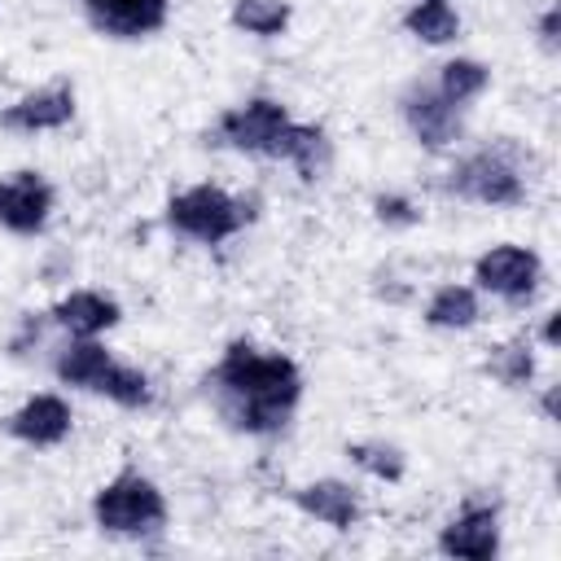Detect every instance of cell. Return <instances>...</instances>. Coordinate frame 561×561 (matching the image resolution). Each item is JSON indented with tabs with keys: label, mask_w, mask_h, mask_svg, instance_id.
Listing matches in <instances>:
<instances>
[{
	"label": "cell",
	"mask_w": 561,
	"mask_h": 561,
	"mask_svg": "<svg viewBox=\"0 0 561 561\" xmlns=\"http://www.w3.org/2000/svg\"><path fill=\"white\" fill-rule=\"evenodd\" d=\"M53 206L48 184L35 171H13L9 180H0V224L13 232H35L44 228Z\"/></svg>",
	"instance_id": "obj_7"
},
{
	"label": "cell",
	"mask_w": 561,
	"mask_h": 561,
	"mask_svg": "<svg viewBox=\"0 0 561 561\" xmlns=\"http://www.w3.org/2000/svg\"><path fill=\"white\" fill-rule=\"evenodd\" d=\"M408 123L425 145H447L456 136V105L443 92H416L408 96Z\"/></svg>",
	"instance_id": "obj_13"
},
{
	"label": "cell",
	"mask_w": 561,
	"mask_h": 561,
	"mask_svg": "<svg viewBox=\"0 0 561 561\" xmlns=\"http://www.w3.org/2000/svg\"><path fill=\"white\" fill-rule=\"evenodd\" d=\"M101 394H110V399H118L123 408H136V403H145L149 399V381L136 373V368H118V364H110L105 368V377H101V386H96Z\"/></svg>",
	"instance_id": "obj_21"
},
{
	"label": "cell",
	"mask_w": 561,
	"mask_h": 561,
	"mask_svg": "<svg viewBox=\"0 0 561 561\" xmlns=\"http://www.w3.org/2000/svg\"><path fill=\"white\" fill-rule=\"evenodd\" d=\"M557 333H561V320L552 316V320H548V329H543V337H548V342H557Z\"/></svg>",
	"instance_id": "obj_26"
},
{
	"label": "cell",
	"mask_w": 561,
	"mask_h": 561,
	"mask_svg": "<svg viewBox=\"0 0 561 561\" xmlns=\"http://www.w3.org/2000/svg\"><path fill=\"white\" fill-rule=\"evenodd\" d=\"M215 381L224 390L228 416L237 425H245V430H259V434L285 425V412L302 394V377H298L294 359H285V355H259L250 342H232L228 346Z\"/></svg>",
	"instance_id": "obj_1"
},
{
	"label": "cell",
	"mask_w": 561,
	"mask_h": 561,
	"mask_svg": "<svg viewBox=\"0 0 561 561\" xmlns=\"http://www.w3.org/2000/svg\"><path fill=\"white\" fill-rule=\"evenodd\" d=\"M543 39L557 44V9H548V18H543Z\"/></svg>",
	"instance_id": "obj_25"
},
{
	"label": "cell",
	"mask_w": 561,
	"mask_h": 561,
	"mask_svg": "<svg viewBox=\"0 0 561 561\" xmlns=\"http://www.w3.org/2000/svg\"><path fill=\"white\" fill-rule=\"evenodd\" d=\"M9 430H13L22 443H35V447L61 443L66 430H70V408H66L57 394H35L31 403H22V408L9 416Z\"/></svg>",
	"instance_id": "obj_9"
},
{
	"label": "cell",
	"mask_w": 561,
	"mask_h": 561,
	"mask_svg": "<svg viewBox=\"0 0 561 561\" xmlns=\"http://www.w3.org/2000/svg\"><path fill=\"white\" fill-rule=\"evenodd\" d=\"M70 114H75V92L66 83H57V88H44L35 96H22L4 114V123L9 127H26V131H44V127H61Z\"/></svg>",
	"instance_id": "obj_12"
},
{
	"label": "cell",
	"mask_w": 561,
	"mask_h": 561,
	"mask_svg": "<svg viewBox=\"0 0 561 561\" xmlns=\"http://www.w3.org/2000/svg\"><path fill=\"white\" fill-rule=\"evenodd\" d=\"M83 9L101 31L123 39L149 35L167 22V0H83Z\"/></svg>",
	"instance_id": "obj_8"
},
{
	"label": "cell",
	"mask_w": 561,
	"mask_h": 561,
	"mask_svg": "<svg viewBox=\"0 0 561 561\" xmlns=\"http://www.w3.org/2000/svg\"><path fill=\"white\" fill-rule=\"evenodd\" d=\"M539 280V259L522 245H495L478 259V285L500 298H526Z\"/></svg>",
	"instance_id": "obj_6"
},
{
	"label": "cell",
	"mask_w": 561,
	"mask_h": 561,
	"mask_svg": "<svg viewBox=\"0 0 561 561\" xmlns=\"http://www.w3.org/2000/svg\"><path fill=\"white\" fill-rule=\"evenodd\" d=\"M110 364H114V359L105 355V346H96V342H79V346H70V351L57 359V377L70 381V386H88V390H96Z\"/></svg>",
	"instance_id": "obj_16"
},
{
	"label": "cell",
	"mask_w": 561,
	"mask_h": 561,
	"mask_svg": "<svg viewBox=\"0 0 561 561\" xmlns=\"http://www.w3.org/2000/svg\"><path fill=\"white\" fill-rule=\"evenodd\" d=\"M456 13L443 4V0H421L412 13H408V31L412 35H421L425 44H447L451 35H456Z\"/></svg>",
	"instance_id": "obj_19"
},
{
	"label": "cell",
	"mask_w": 561,
	"mask_h": 561,
	"mask_svg": "<svg viewBox=\"0 0 561 561\" xmlns=\"http://www.w3.org/2000/svg\"><path fill=\"white\" fill-rule=\"evenodd\" d=\"M267 153L289 158V162L302 171V180H320V175L329 171V140H324V131H320V127H298V123H285V127H280V136L272 140V149H267Z\"/></svg>",
	"instance_id": "obj_11"
},
{
	"label": "cell",
	"mask_w": 561,
	"mask_h": 561,
	"mask_svg": "<svg viewBox=\"0 0 561 561\" xmlns=\"http://www.w3.org/2000/svg\"><path fill=\"white\" fill-rule=\"evenodd\" d=\"M482 88H486V66H478V61H447V66H443V88H438V92H443L451 105L478 96Z\"/></svg>",
	"instance_id": "obj_20"
},
{
	"label": "cell",
	"mask_w": 561,
	"mask_h": 561,
	"mask_svg": "<svg viewBox=\"0 0 561 561\" xmlns=\"http://www.w3.org/2000/svg\"><path fill=\"white\" fill-rule=\"evenodd\" d=\"M438 543H443V552H451V557L486 561V557H495V548H500V522H495L491 508H469V513H460V517L443 530Z\"/></svg>",
	"instance_id": "obj_10"
},
{
	"label": "cell",
	"mask_w": 561,
	"mask_h": 561,
	"mask_svg": "<svg viewBox=\"0 0 561 561\" xmlns=\"http://www.w3.org/2000/svg\"><path fill=\"white\" fill-rule=\"evenodd\" d=\"M298 504H302L311 517L329 522L333 530H346V526L359 517V504H355L351 486H342V482H311V486L298 491Z\"/></svg>",
	"instance_id": "obj_15"
},
{
	"label": "cell",
	"mask_w": 561,
	"mask_h": 561,
	"mask_svg": "<svg viewBox=\"0 0 561 561\" xmlns=\"http://www.w3.org/2000/svg\"><path fill=\"white\" fill-rule=\"evenodd\" d=\"M495 377H504L508 386H517V381H526L530 377V355H526V346H500V355H495Z\"/></svg>",
	"instance_id": "obj_23"
},
{
	"label": "cell",
	"mask_w": 561,
	"mask_h": 561,
	"mask_svg": "<svg viewBox=\"0 0 561 561\" xmlns=\"http://www.w3.org/2000/svg\"><path fill=\"white\" fill-rule=\"evenodd\" d=\"M92 513L105 530H118V535H140V530H153L162 517H167V504H162V491L140 478V473H118L110 486L96 491L92 500Z\"/></svg>",
	"instance_id": "obj_2"
},
{
	"label": "cell",
	"mask_w": 561,
	"mask_h": 561,
	"mask_svg": "<svg viewBox=\"0 0 561 561\" xmlns=\"http://www.w3.org/2000/svg\"><path fill=\"white\" fill-rule=\"evenodd\" d=\"M232 22L250 35H276L289 22V4L285 0H237Z\"/></svg>",
	"instance_id": "obj_18"
},
{
	"label": "cell",
	"mask_w": 561,
	"mask_h": 561,
	"mask_svg": "<svg viewBox=\"0 0 561 561\" xmlns=\"http://www.w3.org/2000/svg\"><path fill=\"white\" fill-rule=\"evenodd\" d=\"M351 456H355V465H364V469L377 473V478H399V473H403V456H399L394 447H381V443H355Z\"/></svg>",
	"instance_id": "obj_22"
},
{
	"label": "cell",
	"mask_w": 561,
	"mask_h": 561,
	"mask_svg": "<svg viewBox=\"0 0 561 561\" xmlns=\"http://www.w3.org/2000/svg\"><path fill=\"white\" fill-rule=\"evenodd\" d=\"M285 123H289L285 105H280V101L259 96V101H250V105H241V110L224 114L219 131H224V140H228V145H237V149L267 153V149H272V140L280 136V127H285Z\"/></svg>",
	"instance_id": "obj_5"
},
{
	"label": "cell",
	"mask_w": 561,
	"mask_h": 561,
	"mask_svg": "<svg viewBox=\"0 0 561 561\" xmlns=\"http://www.w3.org/2000/svg\"><path fill=\"white\" fill-rule=\"evenodd\" d=\"M377 215H381V219H390V224H412V219H416V215H412V206H408V202H399V197H381V202H377Z\"/></svg>",
	"instance_id": "obj_24"
},
{
	"label": "cell",
	"mask_w": 561,
	"mask_h": 561,
	"mask_svg": "<svg viewBox=\"0 0 561 561\" xmlns=\"http://www.w3.org/2000/svg\"><path fill=\"white\" fill-rule=\"evenodd\" d=\"M425 320L438 324V329H465V324H473V320H478V298H473V289H465V285H443V289L430 298Z\"/></svg>",
	"instance_id": "obj_17"
},
{
	"label": "cell",
	"mask_w": 561,
	"mask_h": 561,
	"mask_svg": "<svg viewBox=\"0 0 561 561\" xmlns=\"http://www.w3.org/2000/svg\"><path fill=\"white\" fill-rule=\"evenodd\" d=\"M167 219H171L180 232H188V237L215 245V241L232 237V232L250 219V210H245L241 202H232L224 188H215V184H197V188L180 193V197L167 206Z\"/></svg>",
	"instance_id": "obj_3"
},
{
	"label": "cell",
	"mask_w": 561,
	"mask_h": 561,
	"mask_svg": "<svg viewBox=\"0 0 561 561\" xmlns=\"http://www.w3.org/2000/svg\"><path fill=\"white\" fill-rule=\"evenodd\" d=\"M451 188H460L465 197L491 202V206H513V202H522V175H517L504 158H495V153L469 158V162L451 175Z\"/></svg>",
	"instance_id": "obj_4"
},
{
	"label": "cell",
	"mask_w": 561,
	"mask_h": 561,
	"mask_svg": "<svg viewBox=\"0 0 561 561\" xmlns=\"http://www.w3.org/2000/svg\"><path fill=\"white\" fill-rule=\"evenodd\" d=\"M53 316H57V324H66L70 333L92 337V333H101V329H110V324L118 320V302H114V298H101V294H70L66 302L53 307Z\"/></svg>",
	"instance_id": "obj_14"
}]
</instances>
